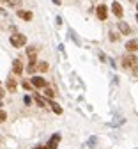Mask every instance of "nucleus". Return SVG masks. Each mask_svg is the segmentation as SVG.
Masks as SVG:
<instances>
[{
	"mask_svg": "<svg viewBox=\"0 0 138 149\" xmlns=\"http://www.w3.org/2000/svg\"><path fill=\"white\" fill-rule=\"evenodd\" d=\"M122 68L126 71H133V73H138V59H136V55L133 52H128L124 53V57H122Z\"/></svg>",
	"mask_w": 138,
	"mask_h": 149,
	"instance_id": "nucleus-1",
	"label": "nucleus"
},
{
	"mask_svg": "<svg viewBox=\"0 0 138 149\" xmlns=\"http://www.w3.org/2000/svg\"><path fill=\"white\" fill-rule=\"evenodd\" d=\"M9 41H11V45H12L14 48H21V46L27 45V36L19 34V32H14V34L9 37Z\"/></svg>",
	"mask_w": 138,
	"mask_h": 149,
	"instance_id": "nucleus-2",
	"label": "nucleus"
},
{
	"mask_svg": "<svg viewBox=\"0 0 138 149\" xmlns=\"http://www.w3.org/2000/svg\"><path fill=\"white\" fill-rule=\"evenodd\" d=\"M96 14H97V18H99L101 22H106V18H108V7L105 4L96 6Z\"/></svg>",
	"mask_w": 138,
	"mask_h": 149,
	"instance_id": "nucleus-3",
	"label": "nucleus"
},
{
	"mask_svg": "<svg viewBox=\"0 0 138 149\" xmlns=\"http://www.w3.org/2000/svg\"><path fill=\"white\" fill-rule=\"evenodd\" d=\"M30 84H32L35 89H44V87L48 85V82H46L43 77H32V78H30Z\"/></svg>",
	"mask_w": 138,
	"mask_h": 149,
	"instance_id": "nucleus-4",
	"label": "nucleus"
},
{
	"mask_svg": "<svg viewBox=\"0 0 138 149\" xmlns=\"http://www.w3.org/2000/svg\"><path fill=\"white\" fill-rule=\"evenodd\" d=\"M112 13H113L117 18H119V20H121V18L124 16V9H122V6H121L119 2H117V0H115L113 4H112Z\"/></svg>",
	"mask_w": 138,
	"mask_h": 149,
	"instance_id": "nucleus-5",
	"label": "nucleus"
},
{
	"mask_svg": "<svg viewBox=\"0 0 138 149\" xmlns=\"http://www.w3.org/2000/svg\"><path fill=\"white\" fill-rule=\"evenodd\" d=\"M12 73L16 74V77H19V74L23 73V62L19 59H14L12 61Z\"/></svg>",
	"mask_w": 138,
	"mask_h": 149,
	"instance_id": "nucleus-6",
	"label": "nucleus"
},
{
	"mask_svg": "<svg viewBox=\"0 0 138 149\" xmlns=\"http://www.w3.org/2000/svg\"><path fill=\"white\" fill-rule=\"evenodd\" d=\"M117 27H119V32L122 36H131V27L126 22H119V23H117Z\"/></svg>",
	"mask_w": 138,
	"mask_h": 149,
	"instance_id": "nucleus-7",
	"label": "nucleus"
},
{
	"mask_svg": "<svg viewBox=\"0 0 138 149\" xmlns=\"http://www.w3.org/2000/svg\"><path fill=\"white\" fill-rule=\"evenodd\" d=\"M58 142H60V133H55V135L50 139V142H48V147H46V149H57V147H58Z\"/></svg>",
	"mask_w": 138,
	"mask_h": 149,
	"instance_id": "nucleus-8",
	"label": "nucleus"
},
{
	"mask_svg": "<svg viewBox=\"0 0 138 149\" xmlns=\"http://www.w3.org/2000/svg\"><path fill=\"white\" fill-rule=\"evenodd\" d=\"M6 87H7V91H9V92H16V89H18L16 78H14V77H9V78H7V82H6Z\"/></svg>",
	"mask_w": 138,
	"mask_h": 149,
	"instance_id": "nucleus-9",
	"label": "nucleus"
},
{
	"mask_svg": "<svg viewBox=\"0 0 138 149\" xmlns=\"http://www.w3.org/2000/svg\"><path fill=\"white\" fill-rule=\"evenodd\" d=\"M18 18H21V20H25V22H32L34 14H32L30 11H23V9H18Z\"/></svg>",
	"mask_w": 138,
	"mask_h": 149,
	"instance_id": "nucleus-10",
	"label": "nucleus"
},
{
	"mask_svg": "<svg viewBox=\"0 0 138 149\" xmlns=\"http://www.w3.org/2000/svg\"><path fill=\"white\" fill-rule=\"evenodd\" d=\"M126 50H128V52H133V53L138 50V39H136V37H135V39H129V41L126 43Z\"/></svg>",
	"mask_w": 138,
	"mask_h": 149,
	"instance_id": "nucleus-11",
	"label": "nucleus"
},
{
	"mask_svg": "<svg viewBox=\"0 0 138 149\" xmlns=\"http://www.w3.org/2000/svg\"><path fill=\"white\" fill-rule=\"evenodd\" d=\"M35 69H37V61H35V59H30V61H28V66H27V73L34 74Z\"/></svg>",
	"mask_w": 138,
	"mask_h": 149,
	"instance_id": "nucleus-12",
	"label": "nucleus"
},
{
	"mask_svg": "<svg viewBox=\"0 0 138 149\" xmlns=\"http://www.w3.org/2000/svg\"><path fill=\"white\" fill-rule=\"evenodd\" d=\"M48 103H50V107H51V110L55 112V114H58V116H60V114H62V112H64V110H62V107H60V105H58V103H55V101H51V100H50Z\"/></svg>",
	"mask_w": 138,
	"mask_h": 149,
	"instance_id": "nucleus-13",
	"label": "nucleus"
},
{
	"mask_svg": "<svg viewBox=\"0 0 138 149\" xmlns=\"http://www.w3.org/2000/svg\"><path fill=\"white\" fill-rule=\"evenodd\" d=\"M44 98H46V100H53V98H55V91H53L51 87H48V85L44 87Z\"/></svg>",
	"mask_w": 138,
	"mask_h": 149,
	"instance_id": "nucleus-14",
	"label": "nucleus"
},
{
	"mask_svg": "<svg viewBox=\"0 0 138 149\" xmlns=\"http://www.w3.org/2000/svg\"><path fill=\"white\" fill-rule=\"evenodd\" d=\"M50 69V66H48V62L46 61H41V62H37V71H41V73H46Z\"/></svg>",
	"mask_w": 138,
	"mask_h": 149,
	"instance_id": "nucleus-15",
	"label": "nucleus"
},
{
	"mask_svg": "<svg viewBox=\"0 0 138 149\" xmlns=\"http://www.w3.org/2000/svg\"><path fill=\"white\" fill-rule=\"evenodd\" d=\"M27 55H28V59H35L37 57V48L35 46H28L27 48Z\"/></svg>",
	"mask_w": 138,
	"mask_h": 149,
	"instance_id": "nucleus-16",
	"label": "nucleus"
},
{
	"mask_svg": "<svg viewBox=\"0 0 138 149\" xmlns=\"http://www.w3.org/2000/svg\"><path fill=\"white\" fill-rule=\"evenodd\" d=\"M34 100H35L37 107H41V108H46V101H44L43 98H39V96H37V92H34Z\"/></svg>",
	"mask_w": 138,
	"mask_h": 149,
	"instance_id": "nucleus-17",
	"label": "nucleus"
},
{
	"mask_svg": "<svg viewBox=\"0 0 138 149\" xmlns=\"http://www.w3.org/2000/svg\"><path fill=\"white\" fill-rule=\"evenodd\" d=\"M6 121H7V112L0 108V124H2V123H6Z\"/></svg>",
	"mask_w": 138,
	"mask_h": 149,
	"instance_id": "nucleus-18",
	"label": "nucleus"
},
{
	"mask_svg": "<svg viewBox=\"0 0 138 149\" xmlns=\"http://www.w3.org/2000/svg\"><path fill=\"white\" fill-rule=\"evenodd\" d=\"M108 36H110V41H112V43H115V41H119V39H121V36H119V34H115V32H110Z\"/></svg>",
	"mask_w": 138,
	"mask_h": 149,
	"instance_id": "nucleus-19",
	"label": "nucleus"
},
{
	"mask_svg": "<svg viewBox=\"0 0 138 149\" xmlns=\"http://www.w3.org/2000/svg\"><path fill=\"white\" fill-rule=\"evenodd\" d=\"M9 7H19V6H21V0H9Z\"/></svg>",
	"mask_w": 138,
	"mask_h": 149,
	"instance_id": "nucleus-20",
	"label": "nucleus"
},
{
	"mask_svg": "<svg viewBox=\"0 0 138 149\" xmlns=\"http://www.w3.org/2000/svg\"><path fill=\"white\" fill-rule=\"evenodd\" d=\"M69 36H71V39L76 43V45H80V39H78V37H76V34L73 32V30H69Z\"/></svg>",
	"mask_w": 138,
	"mask_h": 149,
	"instance_id": "nucleus-21",
	"label": "nucleus"
},
{
	"mask_svg": "<svg viewBox=\"0 0 138 149\" xmlns=\"http://www.w3.org/2000/svg\"><path fill=\"white\" fill-rule=\"evenodd\" d=\"M21 85H23V89H27V91H32V87H34V85H32V84H28V82H23Z\"/></svg>",
	"mask_w": 138,
	"mask_h": 149,
	"instance_id": "nucleus-22",
	"label": "nucleus"
},
{
	"mask_svg": "<svg viewBox=\"0 0 138 149\" xmlns=\"http://www.w3.org/2000/svg\"><path fill=\"white\" fill-rule=\"evenodd\" d=\"M96 142H97V139H96V137H92V139L89 140V147H94V146H96Z\"/></svg>",
	"mask_w": 138,
	"mask_h": 149,
	"instance_id": "nucleus-23",
	"label": "nucleus"
},
{
	"mask_svg": "<svg viewBox=\"0 0 138 149\" xmlns=\"http://www.w3.org/2000/svg\"><path fill=\"white\" fill-rule=\"evenodd\" d=\"M32 103V100H30V96H25V105H30Z\"/></svg>",
	"mask_w": 138,
	"mask_h": 149,
	"instance_id": "nucleus-24",
	"label": "nucleus"
},
{
	"mask_svg": "<svg viewBox=\"0 0 138 149\" xmlns=\"http://www.w3.org/2000/svg\"><path fill=\"white\" fill-rule=\"evenodd\" d=\"M4 94H6V92H4V89H2V87H0V100H2V98H4Z\"/></svg>",
	"mask_w": 138,
	"mask_h": 149,
	"instance_id": "nucleus-25",
	"label": "nucleus"
},
{
	"mask_svg": "<svg viewBox=\"0 0 138 149\" xmlns=\"http://www.w3.org/2000/svg\"><path fill=\"white\" fill-rule=\"evenodd\" d=\"M51 2H53L55 6H60V0H51Z\"/></svg>",
	"mask_w": 138,
	"mask_h": 149,
	"instance_id": "nucleus-26",
	"label": "nucleus"
},
{
	"mask_svg": "<svg viewBox=\"0 0 138 149\" xmlns=\"http://www.w3.org/2000/svg\"><path fill=\"white\" fill-rule=\"evenodd\" d=\"M37 149H46V147H43V146H37Z\"/></svg>",
	"mask_w": 138,
	"mask_h": 149,
	"instance_id": "nucleus-27",
	"label": "nucleus"
},
{
	"mask_svg": "<svg viewBox=\"0 0 138 149\" xmlns=\"http://www.w3.org/2000/svg\"><path fill=\"white\" fill-rule=\"evenodd\" d=\"M0 2H9V0H0Z\"/></svg>",
	"mask_w": 138,
	"mask_h": 149,
	"instance_id": "nucleus-28",
	"label": "nucleus"
},
{
	"mask_svg": "<svg viewBox=\"0 0 138 149\" xmlns=\"http://www.w3.org/2000/svg\"><path fill=\"white\" fill-rule=\"evenodd\" d=\"M129 2H138V0H129Z\"/></svg>",
	"mask_w": 138,
	"mask_h": 149,
	"instance_id": "nucleus-29",
	"label": "nucleus"
},
{
	"mask_svg": "<svg viewBox=\"0 0 138 149\" xmlns=\"http://www.w3.org/2000/svg\"><path fill=\"white\" fill-rule=\"evenodd\" d=\"M0 107H2V100H0Z\"/></svg>",
	"mask_w": 138,
	"mask_h": 149,
	"instance_id": "nucleus-30",
	"label": "nucleus"
},
{
	"mask_svg": "<svg viewBox=\"0 0 138 149\" xmlns=\"http://www.w3.org/2000/svg\"><path fill=\"white\" fill-rule=\"evenodd\" d=\"M136 22H138V14H136Z\"/></svg>",
	"mask_w": 138,
	"mask_h": 149,
	"instance_id": "nucleus-31",
	"label": "nucleus"
},
{
	"mask_svg": "<svg viewBox=\"0 0 138 149\" xmlns=\"http://www.w3.org/2000/svg\"><path fill=\"white\" fill-rule=\"evenodd\" d=\"M136 9H138V2H136Z\"/></svg>",
	"mask_w": 138,
	"mask_h": 149,
	"instance_id": "nucleus-32",
	"label": "nucleus"
}]
</instances>
